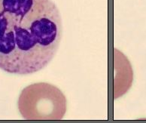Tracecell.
<instances>
[{
    "instance_id": "3",
    "label": "cell",
    "mask_w": 146,
    "mask_h": 123,
    "mask_svg": "<svg viewBox=\"0 0 146 123\" xmlns=\"http://www.w3.org/2000/svg\"><path fill=\"white\" fill-rule=\"evenodd\" d=\"M115 86L114 99L121 97L131 87L133 70L127 58L121 51L115 48Z\"/></svg>"
},
{
    "instance_id": "2",
    "label": "cell",
    "mask_w": 146,
    "mask_h": 123,
    "mask_svg": "<svg viewBox=\"0 0 146 123\" xmlns=\"http://www.w3.org/2000/svg\"><path fill=\"white\" fill-rule=\"evenodd\" d=\"M17 106L26 120H61L66 112L67 101L56 86L39 82L23 88Z\"/></svg>"
},
{
    "instance_id": "1",
    "label": "cell",
    "mask_w": 146,
    "mask_h": 123,
    "mask_svg": "<svg viewBox=\"0 0 146 123\" xmlns=\"http://www.w3.org/2000/svg\"><path fill=\"white\" fill-rule=\"evenodd\" d=\"M63 35L53 0H0V69L17 75L42 70L54 57Z\"/></svg>"
}]
</instances>
